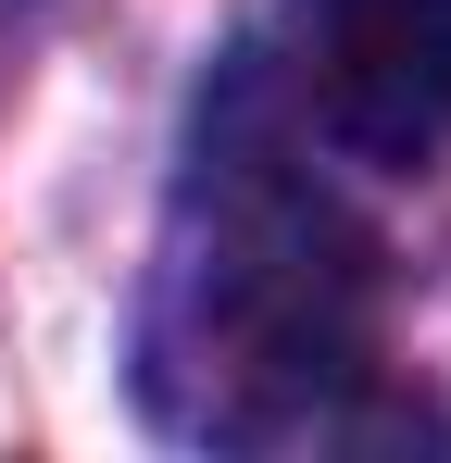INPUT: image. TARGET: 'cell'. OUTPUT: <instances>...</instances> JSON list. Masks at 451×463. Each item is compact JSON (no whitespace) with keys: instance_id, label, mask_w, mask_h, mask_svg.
I'll list each match as a JSON object with an SVG mask.
<instances>
[{"instance_id":"1","label":"cell","mask_w":451,"mask_h":463,"mask_svg":"<svg viewBox=\"0 0 451 463\" xmlns=\"http://www.w3.org/2000/svg\"><path fill=\"white\" fill-rule=\"evenodd\" d=\"M364 351H376L364 238L226 100L163 301H150V401L201 439H326L339 401L364 388Z\"/></svg>"},{"instance_id":"2","label":"cell","mask_w":451,"mask_h":463,"mask_svg":"<svg viewBox=\"0 0 451 463\" xmlns=\"http://www.w3.org/2000/svg\"><path fill=\"white\" fill-rule=\"evenodd\" d=\"M289 100L339 163L427 175L451 151V0H289Z\"/></svg>"}]
</instances>
